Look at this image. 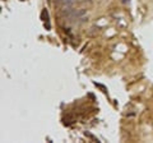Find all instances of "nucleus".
Listing matches in <instances>:
<instances>
[{
	"label": "nucleus",
	"mask_w": 153,
	"mask_h": 143,
	"mask_svg": "<svg viewBox=\"0 0 153 143\" xmlns=\"http://www.w3.org/2000/svg\"><path fill=\"white\" fill-rule=\"evenodd\" d=\"M75 0H55V4L60 7H71V4H73Z\"/></svg>",
	"instance_id": "1"
},
{
	"label": "nucleus",
	"mask_w": 153,
	"mask_h": 143,
	"mask_svg": "<svg viewBox=\"0 0 153 143\" xmlns=\"http://www.w3.org/2000/svg\"><path fill=\"white\" fill-rule=\"evenodd\" d=\"M73 12H74V9L71 8V7H64V9L61 10V16L69 17V18H70V16L73 14Z\"/></svg>",
	"instance_id": "2"
}]
</instances>
